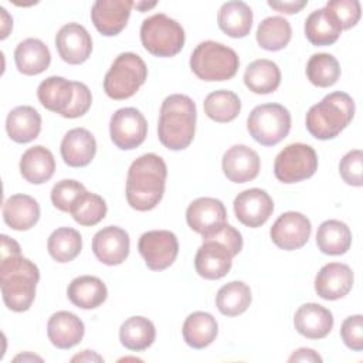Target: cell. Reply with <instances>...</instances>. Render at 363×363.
<instances>
[{"mask_svg": "<svg viewBox=\"0 0 363 363\" xmlns=\"http://www.w3.org/2000/svg\"><path fill=\"white\" fill-rule=\"evenodd\" d=\"M85 191H86V189L82 183H79L77 180H71V179H64L52 187L51 201L55 208L69 213L74 203Z\"/></svg>", "mask_w": 363, "mask_h": 363, "instance_id": "b9f144b4", "label": "cell"}, {"mask_svg": "<svg viewBox=\"0 0 363 363\" xmlns=\"http://www.w3.org/2000/svg\"><path fill=\"white\" fill-rule=\"evenodd\" d=\"M138 248L147 268L163 271L174 262L179 254V241L169 230H152L140 235Z\"/></svg>", "mask_w": 363, "mask_h": 363, "instance_id": "30bf717a", "label": "cell"}, {"mask_svg": "<svg viewBox=\"0 0 363 363\" xmlns=\"http://www.w3.org/2000/svg\"><path fill=\"white\" fill-rule=\"evenodd\" d=\"M274 211V201L262 189H248L234 199V213L237 220L251 228L261 227Z\"/></svg>", "mask_w": 363, "mask_h": 363, "instance_id": "4fadbf2b", "label": "cell"}, {"mask_svg": "<svg viewBox=\"0 0 363 363\" xmlns=\"http://www.w3.org/2000/svg\"><path fill=\"white\" fill-rule=\"evenodd\" d=\"M156 337V329L152 320L143 316H130L128 318L119 329L121 343L135 352L147 349Z\"/></svg>", "mask_w": 363, "mask_h": 363, "instance_id": "e575fe53", "label": "cell"}, {"mask_svg": "<svg viewBox=\"0 0 363 363\" xmlns=\"http://www.w3.org/2000/svg\"><path fill=\"white\" fill-rule=\"evenodd\" d=\"M247 129L259 145L274 146L288 136L291 130V113L279 104L258 105L247 119Z\"/></svg>", "mask_w": 363, "mask_h": 363, "instance_id": "ba28073f", "label": "cell"}, {"mask_svg": "<svg viewBox=\"0 0 363 363\" xmlns=\"http://www.w3.org/2000/svg\"><path fill=\"white\" fill-rule=\"evenodd\" d=\"M6 130L11 140L17 143H28L40 135L41 116L30 105L17 106L7 115Z\"/></svg>", "mask_w": 363, "mask_h": 363, "instance_id": "4316f807", "label": "cell"}, {"mask_svg": "<svg viewBox=\"0 0 363 363\" xmlns=\"http://www.w3.org/2000/svg\"><path fill=\"white\" fill-rule=\"evenodd\" d=\"M14 61L21 74L37 75L50 67L51 52L41 40L27 38L16 47Z\"/></svg>", "mask_w": 363, "mask_h": 363, "instance_id": "f1b7e54d", "label": "cell"}, {"mask_svg": "<svg viewBox=\"0 0 363 363\" xmlns=\"http://www.w3.org/2000/svg\"><path fill=\"white\" fill-rule=\"evenodd\" d=\"M206 238H213V240L220 241L233 252L234 257L242 250V237H241L240 231L227 223H224L221 227H218L216 231L210 233L208 235L203 237V240H206Z\"/></svg>", "mask_w": 363, "mask_h": 363, "instance_id": "bcb514c9", "label": "cell"}, {"mask_svg": "<svg viewBox=\"0 0 363 363\" xmlns=\"http://www.w3.org/2000/svg\"><path fill=\"white\" fill-rule=\"evenodd\" d=\"M167 177L164 160L155 155L146 153L132 162L126 179V200L138 211L155 208L163 197Z\"/></svg>", "mask_w": 363, "mask_h": 363, "instance_id": "7a4b0ae2", "label": "cell"}, {"mask_svg": "<svg viewBox=\"0 0 363 363\" xmlns=\"http://www.w3.org/2000/svg\"><path fill=\"white\" fill-rule=\"evenodd\" d=\"M186 220L193 231L206 237L227 223V211L221 200L200 197L187 207Z\"/></svg>", "mask_w": 363, "mask_h": 363, "instance_id": "2e32d148", "label": "cell"}, {"mask_svg": "<svg viewBox=\"0 0 363 363\" xmlns=\"http://www.w3.org/2000/svg\"><path fill=\"white\" fill-rule=\"evenodd\" d=\"M288 362H322V357L313 349L301 347L289 356Z\"/></svg>", "mask_w": 363, "mask_h": 363, "instance_id": "681fc988", "label": "cell"}, {"mask_svg": "<svg viewBox=\"0 0 363 363\" xmlns=\"http://www.w3.org/2000/svg\"><path fill=\"white\" fill-rule=\"evenodd\" d=\"M0 286L4 305L13 312L28 311L40 281L37 265L21 255L20 245L9 235H1Z\"/></svg>", "mask_w": 363, "mask_h": 363, "instance_id": "6da1fadb", "label": "cell"}, {"mask_svg": "<svg viewBox=\"0 0 363 363\" xmlns=\"http://www.w3.org/2000/svg\"><path fill=\"white\" fill-rule=\"evenodd\" d=\"M140 41L145 50L155 57H173L184 45V30L176 20L157 13L143 20Z\"/></svg>", "mask_w": 363, "mask_h": 363, "instance_id": "52a82bcc", "label": "cell"}, {"mask_svg": "<svg viewBox=\"0 0 363 363\" xmlns=\"http://www.w3.org/2000/svg\"><path fill=\"white\" fill-rule=\"evenodd\" d=\"M294 325L298 333L308 339H322L333 328V315L319 303H305L298 308L294 316Z\"/></svg>", "mask_w": 363, "mask_h": 363, "instance_id": "44dd1931", "label": "cell"}, {"mask_svg": "<svg viewBox=\"0 0 363 363\" xmlns=\"http://www.w3.org/2000/svg\"><path fill=\"white\" fill-rule=\"evenodd\" d=\"M292 37V28L286 18L271 16L264 18L257 28V43L268 51H279L288 45Z\"/></svg>", "mask_w": 363, "mask_h": 363, "instance_id": "8d00e7d4", "label": "cell"}, {"mask_svg": "<svg viewBox=\"0 0 363 363\" xmlns=\"http://www.w3.org/2000/svg\"><path fill=\"white\" fill-rule=\"evenodd\" d=\"M48 254L57 262H69L77 258L82 248L81 234L71 227H60L51 233L47 242Z\"/></svg>", "mask_w": 363, "mask_h": 363, "instance_id": "f35d334b", "label": "cell"}, {"mask_svg": "<svg viewBox=\"0 0 363 363\" xmlns=\"http://www.w3.org/2000/svg\"><path fill=\"white\" fill-rule=\"evenodd\" d=\"M318 248L328 255H342L352 244V231L343 221L326 220L316 233Z\"/></svg>", "mask_w": 363, "mask_h": 363, "instance_id": "836d02e7", "label": "cell"}, {"mask_svg": "<svg viewBox=\"0 0 363 363\" xmlns=\"http://www.w3.org/2000/svg\"><path fill=\"white\" fill-rule=\"evenodd\" d=\"M340 33L339 21L326 7L312 11L305 20V35L313 45H330L337 41Z\"/></svg>", "mask_w": 363, "mask_h": 363, "instance_id": "f546056e", "label": "cell"}, {"mask_svg": "<svg viewBox=\"0 0 363 363\" xmlns=\"http://www.w3.org/2000/svg\"><path fill=\"white\" fill-rule=\"evenodd\" d=\"M85 333L84 322L72 312H55L47 323L50 342L58 349H71L78 345Z\"/></svg>", "mask_w": 363, "mask_h": 363, "instance_id": "7402d4cb", "label": "cell"}, {"mask_svg": "<svg viewBox=\"0 0 363 363\" xmlns=\"http://www.w3.org/2000/svg\"><path fill=\"white\" fill-rule=\"evenodd\" d=\"M250 286L242 281H231L223 285L216 295L217 309L225 316H238L251 305Z\"/></svg>", "mask_w": 363, "mask_h": 363, "instance_id": "d590c367", "label": "cell"}, {"mask_svg": "<svg viewBox=\"0 0 363 363\" xmlns=\"http://www.w3.org/2000/svg\"><path fill=\"white\" fill-rule=\"evenodd\" d=\"M20 359L26 360V359H27V356H23V354H20V356L14 357V360H16V362H17V360H20ZM30 359H34V360H38V362H41V357H38V356H30Z\"/></svg>", "mask_w": 363, "mask_h": 363, "instance_id": "db71d44e", "label": "cell"}, {"mask_svg": "<svg viewBox=\"0 0 363 363\" xmlns=\"http://www.w3.org/2000/svg\"><path fill=\"white\" fill-rule=\"evenodd\" d=\"M353 286V272L349 265L329 262L323 265L315 278L316 294L326 301H336L346 296Z\"/></svg>", "mask_w": 363, "mask_h": 363, "instance_id": "d6986e66", "label": "cell"}, {"mask_svg": "<svg viewBox=\"0 0 363 363\" xmlns=\"http://www.w3.org/2000/svg\"><path fill=\"white\" fill-rule=\"evenodd\" d=\"M308 4L306 0H291V1H271L268 0V6L279 13H285V14H295L298 11H301L305 6Z\"/></svg>", "mask_w": 363, "mask_h": 363, "instance_id": "c3c4849f", "label": "cell"}, {"mask_svg": "<svg viewBox=\"0 0 363 363\" xmlns=\"http://www.w3.org/2000/svg\"><path fill=\"white\" fill-rule=\"evenodd\" d=\"M233 258V252L224 244L213 238H206L196 252L194 268L204 279H220L231 269Z\"/></svg>", "mask_w": 363, "mask_h": 363, "instance_id": "5bb4252c", "label": "cell"}, {"mask_svg": "<svg viewBox=\"0 0 363 363\" xmlns=\"http://www.w3.org/2000/svg\"><path fill=\"white\" fill-rule=\"evenodd\" d=\"M306 77L315 86L328 88L340 78V65L332 54H313L306 64Z\"/></svg>", "mask_w": 363, "mask_h": 363, "instance_id": "ab89813d", "label": "cell"}, {"mask_svg": "<svg viewBox=\"0 0 363 363\" xmlns=\"http://www.w3.org/2000/svg\"><path fill=\"white\" fill-rule=\"evenodd\" d=\"M0 11H1V21H3V27H1V35H0V38L3 40V38H6L7 37V28H6V26L9 27V30L11 28V26H13V21H11V18L9 17V14H7V11H6V9H0Z\"/></svg>", "mask_w": 363, "mask_h": 363, "instance_id": "816d5d0a", "label": "cell"}, {"mask_svg": "<svg viewBox=\"0 0 363 363\" xmlns=\"http://www.w3.org/2000/svg\"><path fill=\"white\" fill-rule=\"evenodd\" d=\"M354 101L346 92H332L312 105L306 113L308 132L320 140L336 138L353 119Z\"/></svg>", "mask_w": 363, "mask_h": 363, "instance_id": "277c9868", "label": "cell"}, {"mask_svg": "<svg viewBox=\"0 0 363 363\" xmlns=\"http://www.w3.org/2000/svg\"><path fill=\"white\" fill-rule=\"evenodd\" d=\"M339 173L345 183L360 187L363 184V152L360 149L347 152L339 163Z\"/></svg>", "mask_w": 363, "mask_h": 363, "instance_id": "7bdbcfd3", "label": "cell"}, {"mask_svg": "<svg viewBox=\"0 0 363 363\" xmlns=\"http://www.w3.org/2000/svg\"><path fill=\"white\" fill-rule=\"evenodd\" d=\"M55 47L62 61L78 65L89 58L92 52V38L84 26L68 23L58 30Z\"/></svg>", "mask_w": 363, "mask_h": 363, "instance_id": "9a60e30c", "label": "cell"}, {"mask_svg": "<svg viewBox=\"0 0 363 363\" xmlns=\"http://www.w3.org/2000/svg\"><path fill=\"white\" fill-rule=\"evenodd\" d=\"M67 295L75 306L81 309H95L105 302L108 289L98 277L81 275L71 281Z\"/></svg>", "mask_w": 363, "mask_h": 363, "instance_id": "83f0119b", "label": "cell"}, {"mask_svg": "<svg viewBox=\"0 0 363 363\" xmlns=\"http://www.w3.org/2000/svg\"><path fill=\"white\" fill-rule=\"evenodd\" d=\"M147 78L145 61L135 52H122L112 62L104 79L105 94L122 101L133 96Z\"/></svg>", "mask_w": 363, "mask_h": 363, "instance_id": "8992f818", "label": "cell"}, {"mask_svg": "<svg viewBox=\"0 0 363 363\" xmlns=\"http://www.w3.org/2000/svg\"><path fill=\"white\" fill-rule=\"evenodd\" d=\"M109 133L116 147L130 150L145 142L147 122L136 108H121L111 116Z\"/></svg>", "mask_w": 363, "mask_h": 363, "instance_id": "8fae6325", "label": "cell"}, {"mask_svg": "<svg viewBox=\"0 0 363 363\" xmlns=\"http://www.w3.org/2000/svg\"><path fill=\"white\" fill-rule=\"evenodd\" d=\"M217 23L223 33L233 38H242L252 27V11L244 1H227L217 14Z\"/></svg>", "mask_w": 363, "mask_h": 363, "instance_id": "4dcf8cb0", "label": "cell"}, {"mask_svg": "<svg viewBox=\"0 0 363 363\" xmlns=\"http://www.w3.org/2000/svg\"><path fill=\"white\" fill-rule=\"evenodd\" d=\"M71 360L72 362H77V360H79V362H104V359L99 354H96L94 350H84L81 354L74 356Z\"/></svg>", "mask_w": 363, "mask_h": 363, "instance_id": "f907efd6", "label": "cell"}, {"mask_svg": "<svg viewBox=\"0 0 363 363\" xmlns=\"http://www.w3.org/2000/svg\"><path fill=\"white\" fill-rule=\"evenodd\" d=\"M240 65L237 52L211 40L200 43L191 52L190 68L197 78L203 81H227L231 79Z\"/></svg>", "mask_w": 363, "mask_h": 363, "instance_id": "5b68a950", "label": "cell"}, {"mask_svg": "<svg viewBox=\"0 0 363 363\" xmlns=\"http://www.w3.org/2000/svg\"><path fill=\"white\" fill-rule=\"evenodd\" d=\"M318 170V155L306 143L285 146L274 163V174L282 183H298L309 179Z\"/></svg>", "mask_w": 363, "mask_h": 363, "instance_id": "9c48e42d", "label": "cell"}, {"mask_svg": "<svg viewBox=\"0 0 363 363\" xmlns=\"http://www.w3.org/2000/svg\"><path fill=\"white\" fill-rule=\"evenodd\" d=\"M37 96L45 109L65 118L75 96L74 81L57 75L48 77L38 85Z\"/></svg>", "mask_w": 363, "mask_h": 363, "instance_id": "cb8c5ba5", "label": "cell"}, {"mask_svg": "<svg viewBox=\"0 0 363 363\" xmlns=\"http://www.w3.org/2000/svg\"><path fill=\"white\" fill-rule=\"evenodd\" d=\"M217 332V320L207 312H193L183 323V339L193 349H204L211 345Z\"/></svg>", "mask_w": 363, "mask_h": 363, "instance_id": "d6a6232c", "label": "cell"}, {"mask_svg": "<svg viewBox=\"0 0 363 363\" xmlns=\"http://www.w3.org/2000/svg\"><path fill=\"white\" fill-rule=\"evenodd\" d=\"M106 211H108L106 203L101 196L85 191L74 203L69 214L78 224L85 227H92L104 220V217L106 216Z\"/></svg>", "mask_w": 363, "mask_h": 363, "instance_id": "60d3db41", "label": "cell"}, {"mask_svg": "<svg viewBox=\"0 0 363 363\" xmlns=\"http://www.w3.org/2000/svg\"><path fill=\"white\" fill-rule=\"evenodd\" d=\"M244 84L254 94H271L281 84V71L271 60H255L245 68Z\"/></svg>", "mask_w": 363, "mask_h": 363, "instance_id": "1f68e13d", "label": "cell"}, {"mask_svg": "<svg viewBox=\"0 0 363 363\" xmlns=\"http://www.w3.org/2000/svg\"><path fill=\"white\" fill-rule=\"evenodd\" d=\"M40 218L38 203L27 194H13L3 206L4 223L17 231H26L35 225Z\"/></svg>", "mask_w": 363, "mask_h": 363, "instance_id": "d4e9b609", "label": "cell"}, {"mask_svg": "<svg viewBox=\"0 0 363 363\" xmlns=\"http://www.w3.org/2000/svg\"><path fill=\"white\" fill-rule=\"evenodd\" d=\"M74 89H75L74 102H72L69 111L65 115V118H69V119L79 118V116L85 115L88 112V109L91 108V104H92L91 91L85 84L74 81Z\"/></svg>", "mask_w": 363, "mask_h": 363, "instance_id": "7dc6e473", "label": "cell"}, {"mask_svg": "<svg viewBox=\"0 0 363 363\" xmlns=\"http://www.w3.org/2000/svg\"><path fill=\"white\" fill-rule=\"evenodd\" d=\"M96 153L94 135L84 128H74L65 133L61 142V156L71 167L89 164Z\"/></svg>", "mask_w": 363, "mask_h": 363, "instance_id": "603a6c76", "label": "cell"}, {"mask_svg": "<svg viewBox=\"0 0 363 363\" xmlns=\"http://www.w3.org/2000/svg\"><path fill=\"white\" fill-rule=\"evenodd\" d=\"M204 113L218 123L234 121L241 111V101L237 94L227 89H218L208 94L203 102Z\"/></svg>", "mask_w": 363, "mask_h": 363, "instance_id": "74e56055", "label": "cell"}, {"mask_svg": "<svg viewBox=\"0 0 363 363\" xmlns=\"http://www.w3.org/2000/svg\"><path fill=\"white\" fill-rule=\"evenodd\" d=\"M223 172L233 183H247L254 180L261 167L258 153L245 146L234 145L223 156Z\"/></svg>", "mask_w": 363, "mask_h": 363, "instance_id": "ffe728a7", "label": "cell"}, {"mask_svg": "<svg viewBox=\"0 0 363 363\" xmlns=\"http://www.w3.org/2000/svg\"><path fill=\"white\" fill-rule=\"evenodd\" d=\"M312 227L306 216L298 211L281 214L269 230L272 242L285 251H294L306 244Z\"/></svg>", "mask_w": 363, "mask_h": 363, "instance_id": "7c38bea8", "label": "cell"}, {"mask_svg": "<svg viewBox=\"0 0 363 363\" xmlns=\"http://www.w3.org/2000/svg\"><path fill=\"white\" fill-rule=\"evenodd\" d=\"M325 7L333 13L342 30H349L356 26L362 14L357 0H330Z\"/></svg>", "mask_w": 363, "mask_h": 363, "instance_id": "ee69618b", "label": "cell"}, {"mask_svg": "<svg viewBox=\"0 0 363 363\" xmlns=\"http://www.w3.org/2000/svg\"><path fill=\"white\" fill-rule=\"evenodd\" d=\"M133 1L129 0H96L91 10L95 28L106 37L119 34L128 24Z\"/></svg>", "mask_w": 363, "mask_h": 363, "instance_id": "e0dca14e", "label": "cell"}, {"mask_svg": "<svg viewBox=\"0 0 363 363\" xmlns=\"http://www.w3.org/2000/svg\"><path fill=\"white\" fill-rule=\"evenodd\" d=\"M340 336L349 349L354 352L363 350V316L353 315L346 318L340 328Z\"/></svg>", "mask_w": 363, "mask_h": 363, "instance_id": "f6af8a7d", "label": "cell"}, {"mask_svg": "<svg viewBox=\"0 0 363 363\" xmlns=\"http://www.w3.org/2000/svg\"><path fill=\"white\" fill-rule=\"evenodd\" d=\"M155 6H156V1H152V3H147V1H136V3H133V7H136L139 11H146V10H149V9L155 7Z\"/></svg>", "mask_w": 363, "mask_h": 363, "instance_id": "f5cc1de1", "label": "cell"}, {"mask_svg": "<svg viewBox=\"0 0 363 363\" xmlns=\"http://www.w3.org/2000/svg\"><path fill=\"white\" fill-rule=\"evenodd\" d=\"M129 235L116 225L99 230L92 238V251L105 265H119L129 255Z\"/></svg>", "mask_w": 363, "mask_h": 363, "instance_id": "ac0fdd59", "label": "cell"}, {"mask_svg": "<svg viewBox=\"0 0 363 363\" xmlns=\"http://www.w3.org/2000/svg\"><path fill=\"white\" fill-rule=\"evenodd\" d=\"M54 172V156L41 145L27 149L20 159V173L28 183L43 184L52 177Z\"/></svg>", "mask_w": 363, "mask_h": 363, "instance_id": "484cf974", "label": "cell"}, {"mask_svg": "<svg viewBox=\"0 0 363 363\" xmlns=\"http://www.w3.org/2000/svg\"><path fill=\"white\" fill-rule=\"evenodd\" d=\"M196 104L187 95L173 94L164 98L157 123L160 143L170 150L186 149L196 132Z\"/></svg>", "mask_w": 363, "mask_h": 363, "instance_id": "3957f363", "label": "cell"}]
</instances>
